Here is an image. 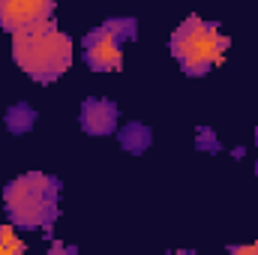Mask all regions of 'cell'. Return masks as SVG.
Returning <instances> with one entry per match:
<instances>
[{"instance_id": "10", "label": "cell", "mask_w": 258, "mask_h": 255, "mask_svg": "<svg viewBox=\"0 0 258 255\" xmlns=\"http://www.w3.org/2000/svg\"><path fill=\"white\" fill-rule=\"evenodd\" d=\"M198 147H204V150H216V135H213V129H198Z\"/></svg>"}, {"instance_id": "8", "label": "cell", "mask_w": 258, "mask_h": 255, "mask_svg": "<svg viewBox=\"0 0 258 255\" xmlns=\"http://www.w3.org/2000/svg\"><path fill=\"white\" fill-rule=\"evenodd\" d=\"M33 123H36V111L30 105H12L9 114H6V126H9V132H15V135L27 132Z\"/></svg>"}, {"instance_id": "9", "label": "cell", "mask_w": 258, "mask_h": 255, "mask_svg": "<svg viewBox=\"0 0 258 255\" xmlns=\"http://www.w3.org/2000/svg\"><path fill=\"white\" fill-rule=\"evenodd\" d=\"M24 252V243L15 237L12 225H0V255H18Z\"/></svg>"}, {"instance_id": "2", "label": "cell", "mask_w": 258, "mask_h": 255, "mask_svg": "<svg viewBox=\"0 0 258 255\" xmlns=\"http://www.w3.org/2000/svg\"><path fill=\"white\" fill-rule=\"evenodd\" d=\"M60 204V180L42 171H30L6 183L3 210L15 228H48L57 219Z\"/></svg>"}, {"instance_id": "1", "label": "cell", "mask_w": 258, "mask_h": 255, "mask_svg": "<svg viewBox=\"0 0 258 255\" xmlns=\"http://www.w3.org/2000/svg\"><path fill=\"white\" fill-rule=\"evenodd\" d=\"M72 57H75L72 39L54 27V21L12 36V60L33 81H42V84L57 81L60 75L69 72Z\"/></svg>"}, {"instance_id": "6", "label": "cell", "mask_w": 258, "mask_h": 255, "mask_svg": "<svg viewBox=\"0 0 258 255\" xmlns=\"http://www.w3.org/2000/svg\"><path fill=\"white\" fill-rule=\"evenodd\" d=\"M81 129L87 135H111L117 129V105L111 99L90 96L81 102Z\"/></svg>"}, {"instance_id": "3", "label": "cell", "mask_w": 258, "mask_h": 255, "mask_svg": "<svg viewBox=\"0 0 258 255\" xmlns=\"http://www.w3.org/2000/svg\"><path fill=\"white\" fill-rule=\"evenodd\" d=\"M168 51L186 75H204L219 66L228 54V36L219 24L204 21L201 15H189L168 39Z\"/></svg>"}, {"instance_id": "7", "label": "cell", "mask_w": 258, "mask_h": 255, "mask_svg": "<svg viewBox=\"0 0 258 255\" xmlns=\"http://www.w3.org/2000/svg\"><path fill=\"white\" fill-rule=\"evenodd\" d=\"M120 144L126 147L129 153H141L150 144V129L144 126V123H129L120 132Z\"/></svg>"}, {"instance_id": "5", "label": "cell", "mask_w": 258, "mask_h": 255, "mask_svg": "<svg viewBox=\"0 0 258 255\" xmlns=\"http://www.w3.org/2000/svg\"><path fill=\"white\" fill-rule=\"evenodd\" d=\"M51 21H54V0H0V27L12 36Z\"/></svg>"}, {"instance_id": "4", "label": "cell", "mask_w": 258, "mask_h": 255, "mask_svg": "<svg viewBox=\"0 0 258 255\" xmlns=\"http://www.w3.org/2000/svg\"><path fill=\"white\" fill-rule=\"evenodd\" d=\"M135 39L132 18H111L84 36V63L93 72H117L123 66V42Z\"/></svg>"}]
</instances>
